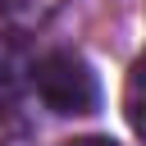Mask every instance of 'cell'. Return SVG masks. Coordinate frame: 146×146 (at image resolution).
Listing matches in <instances>:
<instances>
[{"label": "cell", "instance_id": "obj_3", "mask_svg": "<svg viewBox=\"0 0 146 146\" xmlns=\"http://www.w3.org/2000/svg\"><path fill=\"white\" fill-rule=\"evenodd\" d=\"M64 146H119V141H110V137H73Z\"/></svg>", "mask_w": 146, "mask_h": 146}, {"label": "cell", "instance_id": "obj_2", "mask_svg": "<svg viewBox=\"0 0 146 146\" xmlns=\"http://www.w3.org/2000/svg\"><path fill=\"white\" fill-rule=\"evenodd\" d=\"M123 119L137 137H146V55L132 59L128 82H123Z\"/></svg>", "mask_w": 146, "mask_h": 146}, {"label": "cell", "instance_id": "obj_1", "mask_svg": "<svg viewBox=\"0 0 146 146\" xmlns=\"http://www.w3.org/2000/svg\"><path fill=\"white\" fill-rule=\"evenodd\" d=\"M32 91L50 114H96L100 110V78L78 50H46L32 64Z\"/></svg>", "mask_w": 146, "mask_h": 146}]
</instances>
